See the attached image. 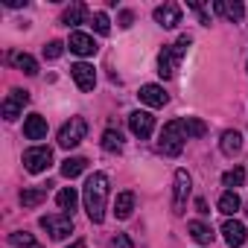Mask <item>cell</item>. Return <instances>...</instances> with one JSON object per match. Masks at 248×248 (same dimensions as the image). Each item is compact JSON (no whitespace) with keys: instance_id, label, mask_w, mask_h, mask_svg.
I'll list each match as a JSON object with an SVG mask.
<instances>
[{"instance_id":"6da1fadb","label":"cell","mask_w":248,"mask_h":248,"mask_svg":"<svg viewBox=\"0 0 248 248\" xmlns=\"http://www.w3.org/2000/svg\"><path fill=\"white\" fill-rule=\"evenodd\" d=\"M85 210L91 216V222H102L105 219V204H108V175L105 172H93L88 181H85Z\"/></svg>"},{"instance_id":"8992f818","label":"cell","mask_w":248,"mask_h":248,"mask_svg":"<svg viewBox=\"0 0 248 248\" xmlns=\"http://www.w3.org/2000/svg\"><path fill=\"white\" fill-rule=\"evenodd\" d=\"M50 164H53V149L50 146H35V149H27L24 152L27 172H44Z\"/></svg>"},{"instance_id":"7402d4cb","label":"cell","mask_w":248,"mask_h":248,"mask_svg":"<svg viewBox=\"0 0 248 248\" xmlns=\"http://www.w3.org/2000/svg\"><path fill=\"white\" fill-rule=\"evenodd\" d=\"M239 207H242V202H239V196H236L233 190L222 193V199H219V213H225V216H236Z\"/></svg>"},{"instance_id":"4dcf8cb0","label":"cell","mask_w":248,"mask_h":248,"mask_svg":"<svg viewBox=\"0 0 248 248\" xmlns=\"http://www.w3.org/2000/svg\"><path fill=\"white\" fill-rule=\"evenodd\" d=\"M62 53H64V44H62V41H50V44L44 47V59H50V62L59 59Z\"/></svg>"},{"instance_id":"603a6c76","label":"cell","mask_w":248,"mask_h":248,"mask_svg":"<svg viewBox=\"0 0 248 248\" xmlns=\"http://www.w3.org/2000/svg\"><path fill=\"white\" fill-rule=\"evenodd\" d=\"M187 228H190V236H193L199 245H210V242H213V231H210L204 222H190Z\"/></svg>"},{"instance_id":"7c38bea8","label":"cell","mask_w":248,"mask_h":248,"mask_svg":"<svg viewBox=\"0 0 248 248\" xmlns=\"http://www.w3.org/2000/svg\"><path fill=\"white\" fill-rule=\"evenodd\" d=\"M70 76H73V82L79 85V91H93V85H96V70H93L91 64H85V62L73 64V67H70Z\"/></svg>"},{"instance_id":"44dd1931","label":"cell","mask_w":248,"mask_h":248,"mask_svg":"<svg viewBox=\"0 0 248 248\" xmlns=\"http://www.w3.org/2000/svg\"><path fill=\"white\" fill-rule=\"evenodd\" d=\"M85 15H88L85 3H70V6L64 9V15H62V24H64V27H76V24L85 21Z\"/></svg>"},{"instance_id":"d6986e66","label":"cell","mask_w":248,"mask_h":248,"mask_svg":"<svg viewBox=\"0 0 248 248\" xmlns=\"http://www.w3.org/2000/svg\"><path fill=\"white\" fill-rule=\"evenodd\" d=\"M213 12H216V15H225L228 21H239V18L245 15V6H242V3H225V0H216V3H213Z\"/></svg>"},{"instance_id":"30bf717a","label":"cell","mask_w":248,"mask_h":248,"mask_svg":"<svg viewBox=\"0 0 248 248\" xmlns=\"http://www.w3.org/2000/svg\"><path fill=\"white\" fill-rule=\"evenodd\" d=\"M222 233H225V242H228L231 248H242V245H245V239H248L245 225H242V222H236V219H225Z\"/></svg>"},{"instance_id":"1f68e13d","label":"cell","mask_w":248,"mask_h":248,"mask_svg":"<svg viewBox=\"0 0 248 248\" xmlns=\"http://www.w3.org/2000/svg\"><path fill=\"white\" fill-rule=\"evenodd\" d=\"M108 248H135V242L129 239V233H117V236H111Z\"/></svg>"},{"instance_id":"3957f363","label":"cell","mask_w":248,"mask_h":248,"mask_svg":"<svg viewBox=\"0 0 248 248\" xmlns=\"http://www.w3.org/2000/svg\"><path fill=\"white\" fill-rule=\"evenodd\" d=\"M184 140H187V135H184V120H170L167 126H164V132H161L158 149L164 155H170V158H178L184 152Z\"/></svg>"},{"instance_id":"d6a6232c","label":"cell","mask_w":248,"mask_h":248,"mask_svg":"<svg viewBox=\"0 0 248 248\" xmlns=\"http://www.w3.org/2000/svg\"><path fill=\"white\" fill-rule=\"evenodd\" d=\"M120 21H123V27H132L135 15H132V12H123V15H120Z\"/></svg>"},{"instance_id":"ba28073f","label":"cell","mask_w":248,"mask_h":248,"mask_svg":"<svg viewBox=\"0 0 248 248\" xmlns=\"http://www.w3.org/2000/svg\"><path fill=\"white\" fill-rule=\"evenodd\" d=\"M27 102H30V91H24V88H12L9 96L3 99V117H6V120H18Z\"/></svg>"},{"instance_id":"83f0119b","label":"cell","mask_w":248,"mask_h":248,"mask_svg":"<svg viewBox=\"0 0 248 248\" xmlns=\"http://www.w3.org/2000/svg\"><path fill=\"white\" fill-rule=\"evenodd\" d=\"M102 149H105V152H123V135L114 132V129H108V132L102 135Z\"/></svg>"},{"instance_id":"f1b7e54d","label":"cell","mask_w":248,"mask_h":248,"mask_svg":"<svg viewBox=\"0 0 248 248\" xmlns=\"http://www.w3.org/2000/svg\"><path fill=\"white\" fill-rule=\"evenodd\" d=\"M242 181H245V170H242V167L228 170V172L222 175V184H225V187H231V190H233V187H242Z\"/></svg>"},{"instance_id":"9c48e42d","label":"cell","mask_w":248,"mask_h":248,"mask_svg":"<svg viewBox=\"0 0 248 248\" xmlns=\"http://www.w3.org/2000/svg\"><path fill=\"white\" fill-rule=\"evenodd\" d=\"M129 129H132L135 138L146 140V138H152V132H155V117H152L149 111H135V114L129 117Z\"/></svg>"},{"instance_id":"7a4b0ae2","label":"cell","mask_w":248,"mask_h":248,"mask_svg":"<svg viewBox=\"0 0 248 248\" xmlns=\"http://www.w3.org/2000/svg\"><path fill=\"white\" fill-rule=\"evenodd\" d=\"M187 47H190V35H181L175 44H170V47L161 50V56H158V73H161L164 79H172V76L178 73V64H181Z\"/></svg>"},{"instance_id":"ac0fdd59","label":"cell","mask_w":248,"mask_h":248,"mask_svg":"<svg viewBox=\"0 0 248 248\" xmlns=\"http://www.w3.org/2000/svg\"><path fill=\"white\" fill-rule=\"evenodd\" d=\"M132 210H135V193H132V190L120 193L117 202H114V213H117V219H129Z\"/></svg>"},{"instance_id":"277c9868","label":"cell","mask_w":248,"mask_h":248,"mask_svg":"<svg viewBox=\"0 0 248 248\" xmlns=\"http://www.w3.org/2000/svg\"><path fill=\"white\" fill-rule=\"evenodd\" d=\"M85 135H88V123L82 117H70L59 129V146L62 149H73V146H79L85 140Z\"/></svg>"},{"instance_id":"e575fe53","label":"cell","mask_w":248,"mask_h":248,"mask_svg":"<svg viewBox=\"0 0 248 248\" xmlns=\"http://www.w3.org/2000/svg\"><path fill=\"white\" fill-rule=\"evenodd\" d=\"M196 207H199V213H210V210H207V202H204V199H199V202H196Z\"/></svg>"},{"instance_id":"e0dca14e","label":"cell","mask_w":248,"mask_h":248,"mask_svg":"<svg viewBox=\"0 0 248 248\" xmlns=\"http://www.w3.org/2000/svg\"><path fill=\"white\" fill-rule=\"evenodd\" d=\"M219 149L228 155V158H233L239 149H242V135L239 132H233V129H228V132H222V140H219Z\"/></svg>"},{"instance_id":"f546056e","label":"cell","mask_w":248,"mask_h":248,"mask_svg":"<svg viewBox=\"0 0 248 248\" xmlns=\"http://www.w3.org/2000/svg\"><path fill=\"white\" fill-rule=\"evenodd\" d=\"M93 30H96L99 35H108V32H111V21H108L105 12H93Z\"/></svg>"},{"instance_id":"8fae6325","label":"cell","mask_w":248,"mask_h":248,"mask_svg":"<svg viewBox=\"0 0 248 248\" xmlns=\"http://www.w3.org/2000/svg\"><path fill=\"white\" fill-rule=\"evenodd\" d=\"M155 21L164 27V30H175L181 24V6L178 3H164L155 9Z\"/></svg>"},{"instance_id":"4316f807","label":"cell","mask_w":248,"mask_h":248,"mask_svg":"<svg viewBox=\"0 0 248 248\" xmlns=\"http://www.w3.org/2000/svg\"><path fill=\"white\" fill-rule=\"evenodd\" d=\"M56 202H59V207L62 210H76V202H79V196H76V190L73 187H64V190H59V196H56Z\"/></svg>"},{"instance_id":"4fadbf2b","label":"cell","mask_w":248,"mask_h":248,"mask_svg":"<svg viewBox=\"0 0 248 248\" xmlns=\"http://www.w3.org/2000/svg\"><path fill=\"white\" fill-rule=\"evenodd\" d=\"M138 96H140V102H146L149 108H161V105L170 102V96H167V91H164L161 85H143Z\"/></svg>"},{"instance_id":"5bb4252c","label":"cell","mask_w":248,"mask_h":248,"mask_svg":"<svg viewBox=\"0 0 248 248\" xmlns=\"http://www.w3.org/2000/svg\"><path fill=\"white\" fill-rule=\"evenodd\" d=\"M24 135H27L30 140H44V138H47V120H44L41 114H30V117L24 120Z\"/></svg>"},{"instance_id":"52a82bcc","label":"cell","mask_w":248,"mask_h":248,"mask_svg":"<svg viewBox=\"0 0 248 248\" xmlns=\"http://www.w3.org/2000/svg\"><path fill=\"white\" fill-rule=\"evenodd\" d=\"M190 175L187 170H175V187H172V213H184V204H187V196H190Z\"/></svg>"},{"instance_id":"d4e9b609","label":"cell","mask_w":248,"mask_h":248,"mask_svg":"<svg viewBox=\"0 0 248 248\" xmlns=\"http://www.w3.org/2000/svg\"><path fill=\"white\" fill-rule=\"evenodd\" d=\"M9 242H12V248H44V245L35 242V236L27 233V231H15V233L9 236Z\"/></svg>"},{"instance_id":"2e32d148","label":"cell","mask_w":248,"mask_h":248,"mask_svg":"<svg viewBox=\"0 0 248 248\" xmlns=\"http://www.w3.org/2000/svg\"><path fill=\"white\" fill-rule=\"evenodd\" d=\"M47 193H50V184H44V187H24L21 190V204L24 207H38L47 199Z\"/></svg>"},{"instance_id":"9a60e30c","label":"cell","mask_w":248,"mask_h":248,"mask_svg":"<svg viewBox=\"0 0 248 248\" xmlns=\"http://www.w3.org/2000/svg\"><path fill=\"white\" fill-rule=\"evenodd\" d=\"M67 47H70L76 56H93V53H96V41H93L91 35H85V32H70Z\"/></svg>"},{"instance_id":"5b68a950","label":"cell","mask_w":248,"mask_h":248,"mask_svg":"<svg viewBox=\"0 0 248 248\" xmlns=\"http://www.w3.org/2000/svg\"><path fill=\"white\" fill-rule=\"evenodd\" d=\"M38 225L50 233V239H64L73 233V219L67 213H47L38 219Z\"/></svg>"},{"instance_id":"d590c367","label":"cell","mask_w":248,"mask_h":248,"mask_svg":"<svg viewBox=\"0 0 248 248\" xmlns=\"http://www.w3.org/2000/svg\"><path fill=\"white\" fill-rule=\"evenodd\" d=\"M70 248H88V245H85V242H82V239H79V242H73V245H70Z\"/></svg>"},{"instance_id":"8d00e7d4","label":"cell","mask_w":248,"mask_h":248,"mask_svg":"<svg viewBox=\"0 0 248 248\" xmlns=\"http://www.w3.org/2000/svg\"><path fill=\"white\" fill-rule=\"evenodd\" d=\"M245 213H248V204H245Z\"/></svg>"},{"instance_id":"836d02e7","label":"cell","mask_w":248,"mask_h":248,"mask_svg":"<svg viewBox=\"0 0 248 248\" xmlns=\"http://www.w3.org/2000/svg\"><path fill=\"white\" fill-rule=\"evenodd\" d=\"M6 6H12V9H21V6H27V0H9Z\"/></svg>"},{"instance_id":"ffe728a7","label":"cell","mask_w":248,"mask_h":248,"mask_svg":"<svg viewBox=\"0 0 248 248\" xmlns=\"http://www.w3.org/2000/svg\"><path fill=\"white\" fill-rule=\"evenodd\" d=\"M9 62H12L18 70H24L27 76H35V73H38V62H35L30 53H12V56H9Z\"/></svg>"},{"instance_id":"cb8c5ba5","label":"cell","mask_w":248,"mask_h":248,"mask_svg":"<svg viewBox=\"0 0 248 248\" xmlns=\"http://www.w3.org/2000/svg\"><path fill=\"white\" fill-rule=\"evenodd\" d=\"M85 167H88L85 158H67V161L62 164V175H64V178H76V175L85 172Z\"/></svg>"},{"instance_id":"484cf974","label":"cell","mask_w":248,"mask_h":248,"mask_svg":"<svg viewBox=\"0 0 248 248\" xmlns=\"http://www.w3.org/2000/svg\"><path fill=\"white\" fill-rule=\"evenodd\" d=\"M184 135L187 138H204L207 135V126H204L199 117H184Z\"/></svg>"}]
</instances>
